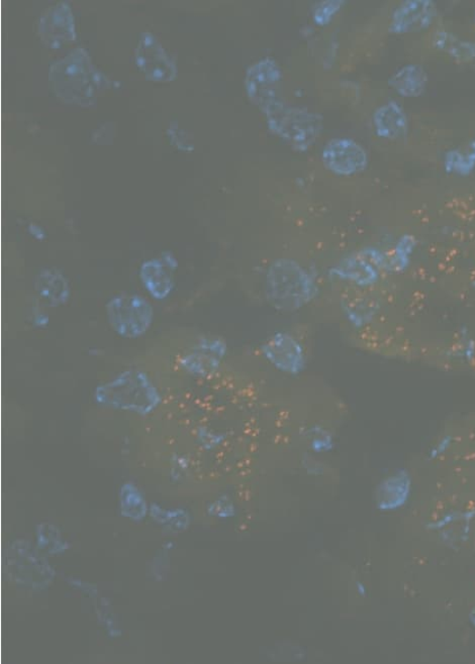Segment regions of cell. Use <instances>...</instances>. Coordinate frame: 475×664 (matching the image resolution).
<instances>
[{
	"instance_id": "obj_1",
	"label": "cell",
	"mask_w": 475,
	"mask_h": 664,
	"mask_svg": "<svg viewBox=\"0 0 475 664\" xmlns=\"http://www.w3.org/2000/svg\"><path fill=\"white\" fill-rule=\"evenodd\" d=\"M98 405L148 415L163 399L149 376L142 371H125L114 379L98 386L94 391Z\"/></svg>"
},
{
	"instance_id": "obj_2",
	"label": "cell",
	"mask_w": 475,
	"mask_h": 664,
	"mask_svg": "<svg viewBox=\"0 0 475 664\" xmlns=\"http://www.w3.org/2000/svg\"><path fill=\"white\" fill-rule=\"evenodd\" d=\"M106 314L115 334L130 339L144 336L154 319L153 305L140 295L127 293L107 302Z\"/></svg>"
},
{
	"instance_id": "obj_3",
	"label": "cell",
	"mask_w": 475,
	"mask_h": 664,
	"mask_svg": "<svg viewBox=\"0 0 475 664\" xmlns=\"http://www.w3.org/2000/svg\"><path fill=\"white\" fill-rule=\"evenodd\" d=\"M265 116L271 131L284 139L298 142L315 140L321 130V116L307 110L285 105L284 103L275 106Z\"/></svg>"
},
{
	"instance_id": "obj_4",
	"label": "cell",
	"mask_w": 475,
	"mask_h": 664,
	"mask_svg": "<svg viewBox=\"0 0 475 664\" xmlns=\"http://www.w3.org/2000/svg\"><path fill=\"white\" fill-rule=\"evenodd\" d=\"M282 79V72L273 59L264 58L256 62L246 74L245 86L249 100L263 112L282 101L276 93V86Z\"/></svg>"
},
{
	"instance_id": "obj_5",
	"label": "cell",
	"mask_w": 475,
	"mask_h": 664,
	"mask_svg": "<svg viewBox=\"0 0 475 664\" xmlns=\"http://www.w3.org/2000/svg\"><path fill=\"white\" fill-rule=\"evenodd\" d=\"M140 279L152 298L161 301L168 298L173 281L163 259H151L142 264Z\"/></svg>"
},
{
	"instance_id": "obj_6",
	"label": "cell",
	"mask_w": 475,
	"mask_h": 664,
	"mask_svg": "<svg viewBox=\"0 0 475 664\" xmlns=\"http://www.w3.org/2000/svg\"><path fill=\"white\" fill-rule=\"evenodd\" d=\"M35 288L42 298L48 300L54 307L64 304L70 296L65 278L54 270L44 271L35 282Z\"/></svg>"
},
{
	"instance_id": "obj_7",
	"label": "cell",
	"mask_w": 475,
	"mask_h": 664,
	"mask_svg": "<svg viewBox=\"0 0 475 664\" xmlns=\"http://www.w3.org/2000/svg\"><path fill=\"white\" fill-rule=\"evenodd\" d=\"M360 156V148L348 139H335L328 143L325 157L328 163L338 169H346V161H353Z\"/></svg>"
},
{
	"instance_id": "obj_8",
	"label": "cell",
	"mask_w": 475,
	"mask_h": 664,
	"mask_svg": "<svg viewBox=\"0 0 475 664\" xmlns=\"http://www.w3.org/2000/svg\"><path fill=\"white\" fill-rule=\"evenodd\" d=\"M374 123L376 130L384 134L397 132L402 128V116L397 107L388 105L375 114Z\"/></svg>"
},
{
	"instance_id": "obj_9",
	"label": "cell",
	"mask_w": 475,
	"mask_h": 664,
	"mask_svg": "<svg viewBox=\"0 0 475 664\" xmlns=\"http://www.w3.org/2000/svg\"><path fill=\"white\" fill-rule=\"evenodd\" d=\"M343 0H326L313 8L312 20L318 25L324 26L331 23L333 16L341 10Z\"/></svg>"
}]
</instances>
